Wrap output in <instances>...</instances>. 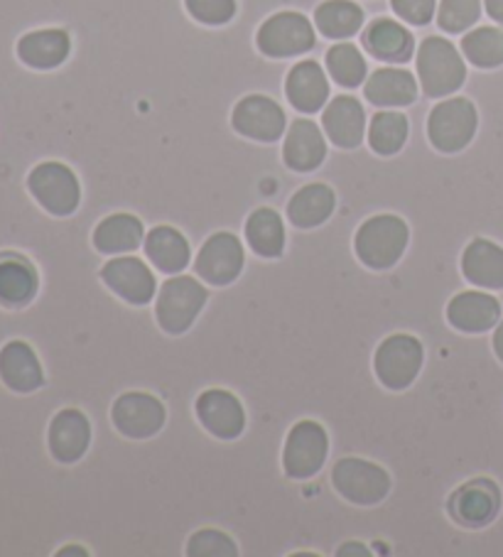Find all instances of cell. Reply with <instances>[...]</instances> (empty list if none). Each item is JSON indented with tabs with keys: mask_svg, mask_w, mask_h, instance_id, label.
<instances>
[{
	"mask_svg": "<svg viewBox=\"0 0 503 557\" xmlns=\"http://www.w3.org/2000/svg\"><path fill=\"white\" fill-rule=\"evenodd\" d=\"M340 555H342V557H349V555H361V557H369L371 553L366 550V547H364L361 543H344V545L340 547Z\"/></svg>",
	"mask_w": 503,
	"mask_h": 557,
	"instance_id": "obj_40",
	"label": "cell"
},
{
	"mask_svg": "<svg viewBox=\"0 0 503 557\" xmlns=\"http://www.w3.org/2000/svg\"><path fill=\"white\" fill-rule=\"evenodd\" d=\"M231 123H234L241 136L258 143H275L285 133L283 109L273 99L260 94H250L246 99H241Z\"/></svg>",
	"mask_w": 503,
	"mask_h": 557,
	"instance_id": "obj_12",
	"label": "cell"
},
{
	"mask_svg": "<svg viewBox=\"0 0 503 557\" xmlns=\"http://www.w3.org/2000/svg\"><path fill=\"white\" fill-rule=\"evenodd\" d=\"M501 317V302L489 293L469 290L454 295L447 307V320L454 330L467 334H481L496 326Z\"/></svg>",
	"mask_w": 503,
	"mask_h": 557,
	"instance_id": "obj_17",
	"label": "cell"
},
{
	"mask_svg": "<svg viewBox=\"0 0 503 557\" xmlns=\"http://www.w3.org/2000/svg\"><path fill=\"white\" fill-rule=\"evenodd\" d=\"M334 205L336 197L332 187L315 182V185H307L295 191L293 199L287 201V219L297 228H315L332 216Z\"/></svg>",
	"mask_w": 503,
	"mask_h": 557,
	"instance_id": "obj_28",
	"label": "cell"
},
{
	"mask_svg": "<svg viewBox=\"0 0 503 557\" xmlns=\"http://www.w3.org/2000/svg\"><path fill=\"white\" fill-rule=\"evenodd\" d=\"M322 126L336 148H359L366 133L364 106L354 96H336L322 113Z\"/></svg>",
	"mask_w": 503,
	"mask_h": 557,
	"instance_id": "obj_16",
	"label": "cell"
},
{
	"mask_svg": "<svg viewBox=\"0 0 503 557\" xmlns=\"http://www.w3.org/2000/svg\"><path fill=\"white\" fill-rule=\"evenodd\" d=\"M189 15L205 25H224L236 15V0H185Z\"/></svg>",
	"mask_w": 503,
	"mask_h": 557,
	"instance_id": "obj_37",
	"label": "cell"
},
{
	"mask_svg": "<svg viewBox=\"0 0 503 557\" xmlns=\"http://www.w3.org/2000/svg\"><path fill=\"white\" fill-rule=\"evenodd\" d=\"M195 271L209 285H231L244 271V246L234 234H214L201 246Z\"/></svg>",
	"mask_w": 503,
	"mask_h": 557,
	"instance_id": "obj_10",
	"label": "cell"
},
{
	"mask_svg": "<svg viewBox=\"0 0 503 557\" xmlns=\"http://www.w3.org/2000/svg\"><path fill=\"white\" fill-rule=\"evenodd\" d=\"M327 70L332 74V79L344 86V89H354V86L364 84L366 74H369L364 54L349 42L334 45L332 50L327 52Z\"/></svg>",
	"mask_w": 503,
	"mask_h": 557,
	"instance_id": "obj_34",
	"label": "cell"
},
{
	"mask_svg": "<svg viewBox=\"0 0 503 557\" xmlns=\"http://www.w3.org/2000/svg\"><path fill=\"white\" fill-rule=\"evenodd\" d=\"M462 52L479 70H496L503 64V30L501 27H477L462 37Z\"/></svg>",
	"mask_w": 503,
	"mask_h": 557,
	"instance_id": "obj_32",
	"label": "cell"
},
{
	"mask_svg": "<svg viewBox=\"0 0 503 557\" xmlns=\"http://www.w3.org/2000/svg\"><path fill=\"white\" fill-rule=\"evenodd\" d=\"M145 242V228L138 216L133 214H111L106 216L94 232L96 251L106 256H119L135 251Z\"/></svg>",
	"mask_w": 503,
	"mask_h": 557,
	"instance_id": "obj_27",
	"label": "cell"
},
{
	"mask_svg": "<svg viewBox=\"0 0 503 557\" xmlns=\"http://www.w3.org/2000/svg\"><path fill=\"white\" fill-rule=\"evenodd\" d=\"M493 351H496V357H499V361L503 363V322L499 324V330H496V334H493Z\"/></svg>",
	"mask_w": 503,
	"mask_h": 557,
	"instance_id": "obj_41",
	"label": "cell"
},
{
	"mask_svg": "<svg viewBox=\"0 0 503 557\" xmlns=\"http://www.w3.org/2000/svg\"><path fill=\"white\" fill-rule=\"evenodd\" d=\"M285 94L299 113H317L329 99V82L322 66L312 60L295 64L287 74Z\"/></svg>",
	"mask_w": 503,
	"mask_h": 557,
	"instance_id": "obj_20",
	"label": "cell"
},
{
	"mask_svg": "<svg viewBox=\"0 0 503 557\" xmlns=\"http://www.w3.org/2000/svg\"><path fill=\"white\" fill-rule=\"evenodd\" d=\"M479 116L469 99L457 96L438 103L428 119V138L440 152H459L477 133Z\"/></svg>",
	"mask_w": 503,
	"mask_h": 557,
	"instance_id": "obj_4",
	"label": "cell"
},
{
	"mask_svg": "<svg viewBox=\"0 0 503 557\" xmlns=\"http://www.w3.org/2000/svg\"><path fill=\"white\" fill-rule=\"evenodd\" d=\"M72 42L64 30H37L17 42V57L33 70H54L70 57Z\"/></svg>",
	"mask_w": 503,
	"mask_h": 557,
	"instance_id": "obj_26",
	"label": "cell"
},
{
	"mask_svg": "<svg viewBox=\"0 0 503 557\" xmlns=\"http://www.w3.org/2000/svg\"><path fill=\"white\" fill-rule=\"evenodd\" d=\"M462 273L483 290H503V248L487 238H474L462 256Z\"/></svg>",
	"mask_w": 503,
	"mask_h": 557,
	"instance_id": "obj_22",
	"label": "cell"
},
{
	"mask_svg": "<svg viewBox=\"0 0 503 557\" xmlns=\"http://www.w3.org/2000/svg\"><path fill=\"white\" fill-rule=\"evenodd\" d=\"M467 79V64L450 40L428 37L418 50V82L430 99H442Z\"/></svg>",
	"mask_w": 503,
	"mask_h": 557,
	"instance_id": "obj_2",
	"label": "cell"
},
{
	"mask_svg": "<svg viewBox=\"0 0 503 557\" xmlns=\"http://www.w3.org/2000/svg\"><path fill=\"white\" fill-rule=\"evenodd\" d=\"M256 42L263 54L285 60V57H297L312 50L315 27L299 13H278L260 25Z\"/></svg>",
	"mask_w": 503,
	"mask_h": 557,
	"instance_id": "obj_8",
	"label": "cell"
},
{
	"mask_svg": "<svg viewBox=\"0 0 503 557\" xmlns=\"http://www.w3.org/2000/svg\"><path fill=\"white\" fill-rule=\"evenodd\" d=\"M422 344L410 334H393L376 351V376L391 391H403L418 379L422 369Z\"/></svg>",
	"mask_w": 503,
	"mask_h": 557,
	"instance_id": "obj_6",
	"label": "cell"
},
{
	"mask_svg": "<svg viewBox=\"0 0 503 557\" xmlns=\"http://www.w3.org/2000/svg\"><path fill=\"white\" fill-rule=\"evenodd\" d=\"M101 281L131 305H148L158 287L150 268L133 256H121L106 263Z\"/></svg>",
	"mask_w": 503,
	"mask_h": 557,
	"instance_id": "obj_13",
	"label": "cell"
},
{
	"mask_svg": "<svg viewBox=\"0 0 503 557\" xmlns=\"http://www.w3.org/2000/svg\"><path fill=\"white\" fill-rule=\"evenodd\" d=\"M33 197L54 216H70L79 207L82 189L74 172L62 162H42L27 177Z\"/></svg>",
	"mask_w": 503,
	"mask_h": 557,
	"instance_id": "obj_7",
	"label": "cell"
},
{
	"mask_svg": "<svg viewBox=\"0 0 503 557\" xmlns=\"http://www.w3.org/2000/svg\"><path fill=\"white\" fill-rule=\"evenodd\" d=\"M315 25L329 40H346L361 30L364 11L352 0H327L317 8Z\"/></svg>",
	"mask_w": 503,
	"mask_h": 557,
	"instance_id": "obj_31",
	"label": "cell"
},
{
	"mask_svg": "<svg viewBox=\"0 0 503 557\" xmlns=\"http://www.w3.org/2000/svg\"><path fill=\"white\" fill-rule=\"evenodd\" d=\"M37 293L35 268L21 256H0V305L23 307Z\"/></svg>",
	"mask_w": 503,
	"mask_h": 557,
	"instance_id": "obj_29",
	"label": "cell"
},
{
	"mask_svg": "<svg viewBox=\"0 0 503 557\" xmlns=\"http://www.w3.org/2000/svg\"><path fill=\"white\" fill-rule=\"evenodd\" d=\"M408 140V119L398 111H381L371 119L369 143L379 156H395Z\"/></svg>",
	"mask_w": 503,
	"mask_h": 557,
	"instance_id": "obj_33",
	"label": "cell"
},
{
	"mask_svg": "<svg viewBox=\"0 0 503 557\" xmlns=\"http://www.w3.org/2000/svg\"><path fill=\"white\" fill-rule=\"evenodd\" d=\"M91 442V425L82 410L57 412L50 425V453L62 465H74L86 455Z\"/></svg>",
	"mask_w": 503,
	"mask_h": 557,
	"instance_id": "obj_15",
	"label": "cell"
},
{
	"mask_svg": "<svg viewBox=\"0 0 503 557\" xmlns=\"http://www.w3.org/2000/svg\"><path fill=\"white\" fill-rule=\"evenodd\" d=\"M207 287L189 275H175L160 287L155 314L168 334H185L207 305Z\"/></svg>",
	"mask_w": 503,
	"mask_h": 557,
	"instance_id": "obj_3",
	"label": "cell"
},
{
	"mask_svg": "<svg viewBox=\"0 0 503 557\" xmlns=\"http://www.w3.org/2000/svg\"><path fill=\"white\" fill-rule=\"evenodd\" d=\"M246 242L258 256L278 258L285 248V226L278 211L256 209L246 221Z\"/></svg>",
	"mask_w": 503,
	"mask_h": 557,
	"instance_id": "obj_30",
	"label": "cell"
},
{
	"mask_svg": "<svg viewBox=\"0 0 503 557\" xmlns=\"http://www.w3.org/2000/svg\"><path fill=\"white\" fill-rule=\"evenodd\" d=\"M408 224L395 214H379L364 221L356 232V256L371 271H389L401 261L408 246Z\"/></svg>",
	"mask_w": 503,
	"mask_h": 557,
	"instance_id": "obj_1",
	"label": "cell"
},
{
	"mask_svg": "<svg viewBox=\"0 0 503 557\" xmlns=\"http://www.w3.org/2000/svg\"><path fill=\"white\" fill-rule=\"evenodd\" d=\"M60 555H86L82 547H66V550H60Z\"/></svg>",
	"mask_w": 503,
	"mask_h": 557,
	"instance_id": "obj_42",
	"label": "cell"
},
{
	"mask_svg": "<svg viewBox=\"0 0 503 557\" xmlns=\"http://www.w3.org/2000/svg\"><path fill=\"white\" fill-rule=\"evenodd\" d=\"M391 8L410 25H428L434 15V0H391Z\"/></svg>",
	"mask_w": 503,
	"mask_h": 557,
	"instance_id": "obj_38",
	"label": "cell"
},
{
	"mask_svg": "<svg viewBox=\"0 0 503 557\" xmlns=\"http://www.w3.org/2000/svg\"><path fill=\"white\" fill-rule=\"evenodd\" d=\"M0 379L15 393H33L42 386V367L25 342H11L0 351Z\"/></svg>",
	"mask_w": 503,
	"mask_h": 557,
	"instance_id": "obj_21",
	"label": "cell"
},
{
	"mask_svg": "<svg viewBox=\"0 0 503 557\" xmlns=\"http://www.w3.org/2000/svg\"><path fill=\"white\" fill-rule=\"evenodd\" d=\"M364 47L376 57V60L401 64L410 60L415 40L408 27L389 21V17H381V21H373L366 27Z\"/></svg>",
	"mask_w": 503,
	"mask_h": 557,
	"instance_id": "obj_24",
	"label": "cell"
},
{
	"mask_svg": "<svg viewBox=\"0 0 503 557\" xmlns=\"http://www.w3.org/2000/svg\"><path fill=\"white\" fill-rule=\"evenodd\" d=\"M501 494L499 488L489 479H477L462 486L457 494L452 496V513L459 523L479 528L491 523L499 513Z\"/></svg>",
	"mask_w": 503,
	"mask_h": 557,
	"instance_id": "obj_19",
	"label": "cell"
},
{
	"mask_svg": "<svg viewBox=\"0 0 503 557\" xmlns=\"http://www.w3.org/2000/svg\"><path fill=\"white\" fill-rule=\"evenodd\" d=\"M366 99L373 106H383V109H393V106H410L418 96V82L415 76L405 70H395V66H385V70H376L369 82L364 86Z\"/></svg>",
	"mask_w": 503,
	"mask_h": 557,
	"instance_id": "obj_25",
	"label": "cell"
},
{
	"mask_svg": "<svg viewBox=\"0 0 503 557\" xmlns=\"http://www.w3.org/2000/svg\"><path fill=\"white\" fill-rule=\"evenodd\" d=\"M113 425L131 440H148L164 425L162 403L150 393H125L113 403Z\"/></svg>",
	"mask_w": 503,
	"mask_h": 557,
	"instance_id": "obj_11",
	"label": "cell"
},
{
	"mask_svg": "<svg viewBox=\"0 0 503 557\" xmlns=\"http://www.w3.org/2000/svg\"><path fill=\"white\" fill-rule=\"evenodd\" d=\"M329 437L324 428L315 420H303L290 430L283 449L285 474L293 479H309L324 467Z\"/></svg>",
	"mask_w": 503,
	"mask_h": 557,
	"instance_id": "obj_9",
	"label": "cell"
},
{
	"mask_svg": "<svg viewBox=\"0 0 503 557\" xmlns=\"http://www.w3.org/2000/svg\"><path fill=\"white\" fill-rule=\"evenodd\" d=\"M332 484L346 502L356 506L381 504L391 492V476L383 467L359 457L340 459L332 469Z\"/></svg>",
	"mask_w": 503,
	"mask_h": 557,
	"instance_id": "obj_5",
	"label": "cell"
},
{
	"mask_svg": "<svg viewBox=\"0 0 503 557\" xmlns=\"http://www.w3.org/2000/svg\"><path fill=\"white\" fill-rule=\"evenodd\" d=\"M481 15V0H440L438 25L440 30L457 35L469 30Z\"/></svg>",
	"mask_w": 503,
	"mask_h": 557,
	"instance_id": "obj_35",
	"label": "cell"
},
{
	"mask_svg": "<svg viewBox=\"0 0 503 557\" xmlns=\"http://www.w3.org/2000/svg\"><path fill=\"white\" fill-rule=\"evenodd\" d=\"M283 158H285V165L295 172H312L322 165L327 158V143L315 121L309 119L293 121V126L287 128V136H285Z\"/></svg>",
	"mask_w": 503,
	"mask_h": 557,
	"instance_id": "obj_18",
	"label": "cell"
},
{
	"mask_svg": "<svg viewBox=\"0 0 503 557\" xmlns=\"http://www.w3.org/2000/svg\"><path fill=\"white\" fill-rule=\"evenodd\" d=\"M197 418L219 440H236L246 428V412L234 393L211 388L197 398Z\"/></svg>",
	"mask_w": 503,
	"mask_h": 557,
	"instance_id": "obj_14",
	"label": "cell"
},
{
	"mask_svg": "<svg viewBox=\"0 0 503 557\" xmlns=\"http://www.w3.org/2000/svg\"><path fill=\"white\" fill-rule=\"evenodd\" d=\"M143 246H145V256H148V261L162 273L177 275L189 265L192 248L187 244V238L182 236L177 228L155 226L152 232H148V236H145Z\"/></svg>",
	"mask_w": 503,
	"mask_h": 557,
	"instance_id": "obj_23",
	"label": "cell"
},
{
	"mask_svg": "<svg viewBox=\"0 0 503 557\" xmlns=\"http://www.w3.org/2000/svg\"><path fill=\"white\" fill-rule=\"evenodd\" d=\"M483 8H487L491 21L503 23V0H483Z\"/></svg>",
	"mask_w": 503,
	"mask_h": 557,
	"instance_id": "obj_39",
	"label": "cell"
},
{
	"mask_svg": "<svg viewBox=\"0 0 503 557\" xmlns=\"http://www.w3.org/2000/svg\"><path fill=\"white\" fill-rule=\"evenodd\" d=\"M187 555L189 557H234L238 555V547L234 537L226 533L214 531V528H205L189 537L187 543Z\"/></svg>",
	"mask_w": 503,
	"mask_h": 557,
	"instance_id": "obj_36",
	"label": "cell"
}]
</instances>
